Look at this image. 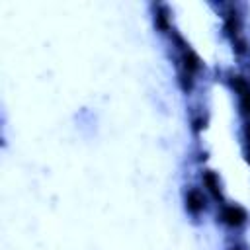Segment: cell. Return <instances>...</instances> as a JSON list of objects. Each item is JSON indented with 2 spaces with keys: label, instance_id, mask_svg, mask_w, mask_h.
<instances>
[{
  "label": "cell",
  "instance_id": "cell-1",
  "mask_svg": "<svg viewBox=\"0 0 250 250\" xmlns=\"http://www.w3.org/2000/svg\"><path fill=\"white\" fill-rule=\"evenodd\" d=\"M223 221L227 225H230V227H238V225H242L246 221V213L236 205H227L223 209Z\"/></svg>",
  "mask_w": 250,
  "mask_h": 250
},
{
  "label": "cell",
  "instance_id": "cell-2",
  "mask_svg": "<svg viewBox=\"0 0 250 250\" xmlns=\"http://www.w3.org/2000/svg\"><path fill=\"white\" fill-rule=\"evenodd\" d=\"M186 203H188V209L193 211V213L203 211V207H205V195H203V191L189 189L188 195H186Z\"/></svg>",
  "mask_w": 250,
  "mask_h": 250
}]
</instances>
